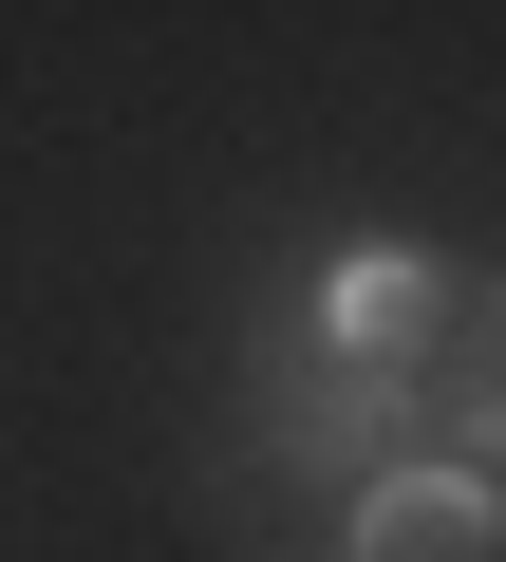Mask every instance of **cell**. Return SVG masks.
Returning <instances> with one entry per match:
<instances>
[{
	"label": "cell",
	"mask_w": 506,
	"mask_h": 562,
	"mask_svg": "<svg viewBox=\"0 0 506 562\" xmlns=\"http://www.w3.org/2000/svg\"><path fill=\"white\" fill-rule=\"evenodd\" d=\"M431 450V375H357V357H319L301 338V301L244 338V469L263 487H301V525H338L375 469H413Z\"/></svg>",
	"instance_id": "obj_1"
},
{
	"label": "cell",
	"mask_w": 506,
	"mask_h": 562,
	"mask_svg": "<svg viewBox=\"0 0 506 562\" xmlns=\"http://www.w3.org/2000/svg\"><path fill=\"white\" fill-rule=\"evenodd\" d=\"M301 338L357 357V375H431V338H450V262H431V244H338L319 301H301Z\"/></svg>",
	"instance_id": "obj_2"
},
{
	"label": "cell",
	"mask_w": 506,
	"mask_h": 562,
	"mask_svg": "<svg viewBox=\"0 0 506 562\" xmlns=\"http://www.w3.org/2000/svg\"><path fill=\"white\" fill-rule=\"evenodd\" d=\"M338 562H506V487L450 469V450H413V469H375L338 506Z\"/></svg>",
	"instance_id": "obj_3"
},
{
	"label": "cell",
	"mask_w": 506,
	"mask_h": 562,
	"mask_svg": "<svg viewBox=\"0 0 506 562\" xmlns=\"http://www.w3.org/2000/svg\"><path fill=\"white\" fill-rule=\"evenodd\" d=\"M431 450L506 487V262L450 281V338H431Z\"/></svg>",
	"instance_id": "obj_4"
}]
</instances>
